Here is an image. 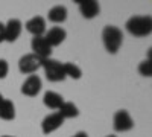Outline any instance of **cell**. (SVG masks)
Instances as JSON below:
<instances>
[{"instance_id": "1", "label": "cell", "mask_w": 152, "mask_h": 137, "mask_svg": "<svg viewBox=\"0 0 152 137\" xmlns=\"http://www.w3.org/2000/svg\"><path fill=\"white\" fill-rule=\"evenodd\" d=\"M126 31L134 37H148L152 32L151 15H134L126 21Z\"/></svg>"}, {"instance_id": "2", "label": "cell", "mask_w": 152, "mask_h": 137, "mask_svg": "<svg viewBox=\"0 0 152 137\" xmlns=\"http://www.w3.org/2000/svg\"><path fill=\"white\" fill-rule=\"evenodd\" d=\"M102 41L108 53H117L123 41V34L117 26L108 24L102 31Z\"/></svg>"}, {"instance_id": "3", "label": "cell", "mask_w": 152, "mask_h": 137, "mask_svg": "<svg viewBox=\"0 0 152 137\" xmlns=\"http://www.w3.org/2000/svg\"><path fill=\"white\" fill-rule=\"evenodd\" d=\"M44 75L50 82H61L66 79V73H64V64L59 63L58 59L53 58H46L43 59V66Z\"/></svg>"}, {"instance_id": "4", "label": "cell", "mask_w": 152, "mask_h": 137, "mask_svg": "<svg viewBox=\"0 0 152 137\" xmlns=\"http://www.w3.org/2000/svg\"><path fill=\"white\" fill-rule=\"evenodd\" d=\"M43 66V59L40 56H37L34 53H26L23 55L18 61V70L24 75H32L38 69H41Z\"/></svg>"}, {"instance_id": "5", "label": "cell", "mask_w": 152, "mask_h": 137, "mask_svg": "<svg viewBox=\"0 0 152 137\" xmlns=\"http://www.w3.org/2000/svg\"><path fill=\"white\" fill-rule=\"evenodd\" d=\"M113 128L117 133H126L134 128V120L126 110H119L113 117Z\"/></svg>"}, {"instance_id": "6", "label": "cell", "mask_w": 152, "mask_h": 137, "mask_svg": "<svg viewBox=\"0 0 152 137\" xmlns=\"http://www.w3.org/2000/svg\"><path fill=\"white\" fill-rule=\"evenodd\" d=\"M41 87H43V82H41L40 76H38V75H29V76L24 79V82L21 84V93L24 96L34 97L41 92Z\"/></svg>"}, {"instance_id": "7", "label": "cell", "mask_w": 152, "mask_h": 137, "mask_svg": "<svg viewBox=\"0 0 152 137\" xmlns=\"http://www.w3.org/2000/svg\"><path fill=\"white\" fill-rule=\"evenodd\" d=\"M31 47H32V53L40 56L41 59L50 58V53H52V47L49 46V43L46 41L44 35L43 37H34L31 41Z\"/></svg>"}, {"instance_id": "8", "label": "cell", "mask_w": 152, "mask_h": 137, "mask_svg": "<svg viewBox=\"0 0 152 137\" xmlns=\"http://www.w3.org/2000/svg\"><path fill=\"white\" fill-rule=\"evenodd\" d=\"M23 31V24L18 18H11L5 24V41L8 43H14L18 40V37L21 35Z\"/></svg>"}, {"instance_id": "9", "label": "cell", "mask_w": 152, "mask_h": 137, "mask_svg": "<svg viewBox=\"0 0 152 137\" xmlns=\"http://www.w3.org/2000/svg\"><path fill=\"white\" fill-rule=\"evenodd\" d=\"M76 3H78L79 11H81L84 18L91 20V18L97 17L99 12H100V6H99L97 2H94V0H76Z\"/></svg>"}, {"instance_id": "10", "label": "cell", "mask_w": 152, "mask_h": 137, "mask_svg": "<svg viewBox=\"0 0 152 137\" xmlns=\"http://www.w3.org/2000/svg\"><path fill=\"white\" fill-rule=\"evenodd\" d=\"M24 28L29 34H32L34 37H43L47 31L46 28V18L41 17V15H37V17H32L31 20L26 21Z\"/></svg>"}, {"instance_id": "11", "label": "cell", "mask_w": 152, "mask_h": 137, "mask_svg": "<svg viewBox=\"0 0 152 137\" xmlns=\"http://www.w3.org/2000/svg\"><path fill=\"white\" fill-rule=\"evenodd\" d=\"M44 38H46V41L49 43L50 47H56V46H59L62 41L67 38V32H66V29H62L61 26H55L52 29L46 31Z\"/></svg>"}, {"instance_id": "12", "label": "cell", "mask_w": 152, "mask_h": 137, "mask_svg": "<svg viewBox=\"0 0 152 137\" xmlns=\"http://www.w3.org/2000/svg\"><path fill=\"white\" fill-rule=\"evenodd\" d=\"M62 123H64V119H62L58 113H53V114H49V116H46L43 119L41 130H43L44 134H50V133L56 131L58 128H61Z\"/></svg>"}, {"instance_id": "13", "label": "cell", "mask_w": 152, "mask_h": 137, "mask_svg": "<svg viewBox=\"0 0 152 137\" xmlns=\"http://www.w3.org/2000/svg\"><path fill=\"white\" fill-rule=\"evenodd\" d=\"M67 15H69L67 8L62 6V5H56V6L49 9L47 18H49V21H52V23H64L67 20Z\"/></svg>"}, {"instance_id": "14", "label": "cell", "mask_w": 152, "mask_h": 137, "mask_svg": "<svg viewBox=\"0 0 152 137\" xmlns=\"http://www.w3.org/2000/svg\"><path fill=\"white\" fill-rule=\"evenodd\" d=\"M43 102L50 110H58L62 105V102H64V97L61 95H58L56 92H46L44 97H43Z\"/></svg>"}, {"instance_id": "15", "label": "cell", "mask_w": 152, "mask_h": 137, "mask_svg": "<svg viewBox=\"0 0 152 137\" xmlns=\"http://www.w3.org/2000/svg\"><path fill=\"white\" fill-rule=\"evenodd\" d=\"M0 119L14 120L15 119V105L11 99H3L0 104Z\"/></svg>"}, {"instance_id": "16", "label": "cell", "mask_w": 152, "mask_h": 137, "mask_svg": "<svg viewBox=\"0 0 152 137\" xmlns=\"http://www.w3.org/2000/svg\"><path fill=\"white\" fill-rule=\"evenodd\" d=\"M58 114L62 119H73V117H78L79 116V110L73 102H62V105L58 108Z\"/></svg>"}, {"instance_id": "17", "label": "cell", "mask_w": 152, "mask_h": 137, "mask_svg": "<svg viewBox=\"0 0 152 137\" xmlns=\"http://www.w3.org/2000/svg\"><path fill=\"white\" fill-rule=\"evenodd\" d=\"M64 73H66V78H72V79L82 78V70L75 63H64Z\"/></svg>"}, {"instance_id": "18", "label": "cell", "mask_w": 152, "mask_h": 137, "mask_svg": "<svg viewBox=\"0 0 152 137\" xmlns=\"http://www.w3.org/2000/svg\"><path fill=\"white\" fill-rule=\"evenodd\" d=\"M138 73L145 78H151L152 76V61L145 59L143 63L138 64Z\"/></svg>"}, {"instance_id": "19", "label": "cell", "mask_w": 152, "mask_h": 137, "mask_svg": "<svg viewBox=\"0 0 152 137\" xmlns=\"http://www.w3.org/2000/svg\"><path fill=\"white\" fill-rule=\"evenodd\" d=\"M9 73V64L6 59H0V79H5Z\"/></svg>"}, {"instance_id": "20", "label": "cell", "mask_w": 152, "mask_h": 137, "mask_svg": "<svg viewBox=\"0 0 152 137\" xmlns=\"http://www.w3.org/2000/svg\"><path fill=\"white\" fill-rule=\"evenodd\" d=\"M5 41V23L0 21V43Z\"/></svg>"}, {"instance_id": "21", "label": "cell", "mask_w": 152, "mask_h": 137, "mask_svg": "<svg viewBox=\"0 0 152 137\" xmlns=\"http://www.w3.org/2000/svg\"><path fill=\"white\" fill-rule=\"evenodd\" d=\"M73 137H88V134H87V133H84V131H79V133H76Z\"/></svg>"}, {"instance_id": "22", "label": "cell", "mask_w": 152, "mask_h": 137, "mask_svg": "<svg viewBox=\"0 0 152 137\" xmlns=\"http://www.w3.org/2000/svg\"><path fill=\"white\" fill-rule=\"evenodd\" d=\"M3 99H5V97L2 96V93H0V104H2V101H3Z\"/></svg>"}, {"instance_id": "23", "label": "cell", "mask_w": 152, "mask_h": 137, "mask_svg": "<svg viewBox=\"0 0 152 137\" xmlns=\"http://www.w3.org/2000/svg\"><path fill=\"white\" fill-rule=\"evenodd\" d=\"M107 137H117V136H113V134H111V136H107Z\"/></svg>"}, {"instance_id": "24", "label": "cell", "mask_w": 152, "mask_h": 137, "mask_svg": "<svg viewBox=\"0 0 152 137\" xmlns=\"http://www.w3.org/2000/svg\"><path fill=\"white\" fill-rule=\"evenodd\" d=\"M2 137H14V136H2Z\"/></svg>"}]
</instances>
